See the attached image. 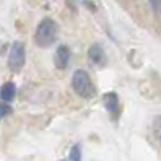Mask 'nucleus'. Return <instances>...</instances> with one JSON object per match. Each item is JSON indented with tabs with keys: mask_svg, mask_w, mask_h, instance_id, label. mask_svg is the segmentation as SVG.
I'll return each instance as SVG.
<instances>
[{
	"mask_svg": "<svg viewBox=\"0 0 161 161\" xmlns=\"http://www.w3.org/2000/svg\"><path fill=\"white\" fill-rule=\"evenodd\" d=\"M57 39V23L51 18H44L36 28L34 41L39 47H49Z\"/></svg>",
	"mask_w": 161,
	"mask_h": 161,
	"instance_id": "nucleus-1",
	"label": "nucleus"
},
{
	"mask_svg": "<svg viewBox=\"0 0 161 161\" xmlns=\"http://www.w3.org/2000/svg\"><path fill=\"white\" fill-rule=\"evenodd\" d=\"M72 86L75 93L80 94L81 98H91L94 96V86L91 83L90 75L85 70H75L72 75Z\"/></svg>",
	"mask_w": 161,
	"mask_h": 161,
	"instance_id": "nucleus-2",
	"label": "nucleus"
},
{
	"mask_svg": "<svg viewBox=\"0 0 161 161\" xmlns=\"http://www.w3.org/2000/svg\"><path fill=\"white\" fill-rule=\"evenodd\" d=\"M25 60H26V51H25V46L21 42H13L12 49H10V54H8V69L12 72H20L25 65Z\"/></svg>",
	"mask_w": 161,
	"mask_h": 161,
	"instance_id": "nucleus-3",
	"label": "nucleus"
},
{
	"mask_svg": "<svg viewBox=\"0 0 161 161\" xmlns=\"http://www.w3.org/2000/svg\"><path fill=\"white\" fill-rule=\"evenodd\" d=\"M69 60H70V51H69V47L67 46H59L57 51H55V55H54L55 67L64 70L69 65Z\"/></svg>",
	"mask_w": 161,
	"mask_h": 161,
	"instance_id": "nucleus-4",
	"label": "nucleus"
},
{
	"mask_svg": "<svg viewBox=\"0 0 161 161\" xmlns=\"http://www.w3.org/2000/svg\"><path fill=\"white\" fill-rule=\"evenodd\" d=\"M103 103H104V108L108 109V112L112 116V117H116L117 116V112H119V98H117V94L116 93H106L103 96Z\"/></svg>",
	"mask_w": 161,
	"mask_h": 161,
	"instance_id": "nucleus-5",
	"label": "nucleus"
},
{
	"mask_svg": "<svg viewBox=\"0 0 161 161\" xmlns=\"http://www.w3.org/2000/svg\"><path fill=\"white\" fill-rule=\"evenodd\" d=\"M15 94H16L15 83L7 81V83H3L2 86H0V99H2L3 103H10L15 98Z\"/></svg>",
	"mask_w": 161,
	"mask_h": 161,
	"instance_id": "nucleus-6",
	"label": "nucleus"
},
{
	"mask_svg": "<svg viewBox=\"0 0 161 161\" xmlns=\"http://www.w3.org/2000/svg\"><path fill=\"white\" fill-rule=\"evenodd\" d=\"M88 54H90V60H91L93 64H103V60H104V52H103V49H101L99 44H93V46L90 47Z\"/></svg>",
	"mask_w": 161,
	"mask_h": 161,
	"instance_id": "nucleus-7",
	"label": "nucleus"
},
{
	"mask_svg": "<svg viewBox=\"0 0 161 161\" xmlns=\"http://www.w3.org/2000/svg\"><path fill=\"white\" fill-rule=\"evenodd\" d=\"M80 156H81L80 147H78V145H75V147H72V150H70L67 161H80Z\"/></svg>",
	"mask_w": 161,
	"mask_h": 161,
	"instance_id": "nucleus-8",
	"label": "nucleus"
},
{
	"mask_svg": "<svg viewBox=\"0 0 161 161\" xmlns=\"http://www.w3.org/2000/svg\"><path fill=\"white\" fill-rule=\"evenodd\" d=\"M12 112V108L8 106L7 103H3V101H0V119H3L5 116H8Z\"/></svg>",
	"mask_w": 161,
	"mask_h": 161,
	"instance_id": "nucleus-9",
	"label": "nucleus"
},
{
	"mask_svg": "<svg viewBox=\"0 0 161 161\" xmlns=\"http://www.w3.org/2000/svg\"><path fill=\"white\" fill-rule=\"evenodd\" d=\"M155 130H156L158 140L161 142V117H156V120H155Z\"/></svg>",
	"mask_w": 161,
	"mask_h": 161,
	"instance_id": "nucleus-10",
	"label": "nucleus"
},
{
	"mask_svg": "<svg viewBox=\"0 0 161 161\" xmlns=\"http://www.w3.org/2000/svg\"><path fill=\"white\" fill-rule=\"evenodd\" d=\"M150 2H151V5H153L155 10L158 12V10H159V7H161V0H150Z\"/></svg>",
	"mask_w": 161,
	"mask_h": 161,
	"instance_id": "nucleus-11",
	"label": "nucleus"
}]
</instances>
